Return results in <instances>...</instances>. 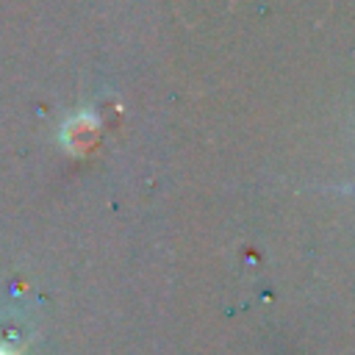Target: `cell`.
<instances>
[{"instance_id":"obj_1","label":"cell","mask_w":355,"mask_h":355,"mask_svg":"<svg viewBox=\"0 0 355 355\" xmlns=\"http://www.w3.org/2000/svg\"><path fill=\"white\" fill-rule=\"evenodd\" d=\"M94 133H97V116L83 111V114H75L64 122L61 128V141L67 150L72 153H83L94 144Z\"/></svg>"},{"instance_id":"obj_2","label":"cell","mask_w":355,"mask_h":355,"mask_svg":"<svg viewBox=\"0 0 355 355\" xmlns=\"http://www.w3.org/2000/svg\"><path fill=\"white\" fill-rule=\"evenodd\" d=\"M0 355H14L11 349H6V347H0Z\"/></svg>"}]
</instances>
